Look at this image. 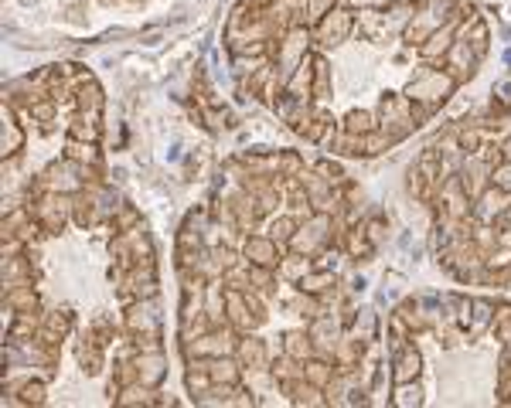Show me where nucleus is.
Returning a JSON list of instances; mask_svg holds the SVG:
<instances>
[{"mask_svg": "<svg viewBox=\"0 0 511 408\" xmlns=\"http://www.w3.org/2000/svg\"><path fill=\"white\" fill-rule=\"evenodd\" d=\"M453 85H457V78L450 72H440V68H419V75L409 82V89H406V96L409 102H419V106H440L443 99L453 92Z\"/></svg>", "mask_w": 511, "mask_h": 408, "instance_id": "1", "label": "nucleus"}, {"mask_svg": "<svg viewBox=\"0 0 511 408\" xmlns=\"http://www.w3.org/2000/svg\"><path fill=\"white\" fill-rule=\"evenodd\" d=\"M477 61H481V51H477L464 35H457V41L450 44V51H447V68H450V75L457 78V82L471 78L474 72H477Z\"/></svg>", "mask_w": 511, "mask_h": 408, "instance_id": "2", "label": "nucleus"}, {"mask_svg": "<svg viewBox=\"0 0 511 408\" xmlns=\"http://www.w3.org/2000/svg\"><path fill=\"white\" fill-rule=\"evenodd\" d=\"M511 204V191H501V187H484L481 194H477V218L481 221H494V218H501V214L508 211Z\"/></svg>", "mask_w": 511, "mask_h": 408, "instance_id": "3", "label": "nucleus"}, {"mask_svg": "<svg viewBox=\"0 0 511 408\" xmlns=\"http://www.w3.org/2000/svg\"><path fill=\"white\" fill-rule=\"evenodd\" d=\"M419 371H423V357H419V350L402 344V347L395 350L392 378H395V381H416V378H419Z\"/></svg>", "mask_w": 511, "mask_h": 408, "instance_id": "4", "label": "nucleus"}, {"mask_svg": "<svg viewBox=\"0 0 511 408\" xmlns=\"http://www.w3.org/2000/svg\"><path fill=\"white\" fill-rule=\"evenodd\" d=\"M453 27L450 24H443V27H436V31H433L430 35V41H426V44H423V55H426V58H436V55H447V51H450V44H453Z\"/></svg>", "mask_w": 511, "mask_h": 408, "instance_id": "5", "label": "nucleus"}, {"mask_svg": "<svg viewBox=\"0 0 511 408\" xmlns=\"http://www.w3.org/2000/svg\"><path fill=\"white\" fill-rule=\"evenodd\" d=\"M246 255L253 259L256 266H270L276 259V242L273 238H249L246 242Z\"/></svg>", "mask_w": 511, "mask_h": 408, "instance_id": "6", "label": "nucleus"}, {"mask_svg": "<svg viewBox=\"0 0 511 408\" xmlns=\"http://www.w3.org/2000/svg\"><path fill=\"white\" fill-rule=\"evenodd\" d=\"M488 323H494V307L488 299H471V333H481Z\"/></svg>", "mask_w": 511, "mask_h": 408, "instance_id": "7", "label": "nucleus"}, {"mask_svg": "<svg viewBox=\"0 0 511 408\" xmlns=\"http://www.w3.org/2000/svg\"><path fill=\"white\" fill-rule=\"evenodd\" d=\"M392 405H399V408H416V405H423V388H419L416 381H399Z\"/></svg>", "mask_w": 511, "mask_h": 408, "instance_id": "8", "label": "nucleus"}, {"mask_svg": "<svg viewBox=\"0 0 511 408\" xmlns=\"http://www.w3.org/2000/svg\"><path fill=\"white\" fill-rule=\"evenodd\" d=\"M348 27H351V14H344V11L320 20V35L324 38H341V35H348Z\"/></svg>", "mask_w": 511, "mask_h": 408, "instance_id": "9", "label": "nucleus"}, {"mask_svg": "<svg viewBox=\"0 0 511 408\" xmlns=\"http://www.w3.org/2000/svg\"><path fill=\"white\" fill-rule=\"evenodd\" d=\"M208 374H212V381H225V385H236V378H239L232 361H212V364H208Z\"/></svg>", "mask_w": 511, "mask_h": 408, "instance_id": "10", "label": "nucleus"}, {"mask_svg": "<svg viewBox=\"0 0 511 408\" xmlns=\"http://www.w3.org/2000/svg\"><path fill=\"white\" fill-rule=\"evenodd\" d=\"M494 102H498V109H511V72L494 82Z\"/></svg>", "mask_w": 511, "mask_h": 408, "instance_id": "11", "label": "nucleus"}, {"mask_svg": "<svg viewBox=\"0 0 511 408\" xmlns=\"http://www.w3.org/2000/svg\"><path fill=\"white\" fill-rule=\"evenodd\" d=\"M372 130H375V123L368 113H351V116H348V133L365 136V133H372Z\"/></svg>", "mask_w": 511, "mask_h": 408, "instance_id": "12", "label": "nucleus"}, {"mask_svg": "<svg viewBox=\"0 0 511 408\" xmlns=\"http://www.w3.org/2000/svg\"><path fill=\"white\" fill-rule=\"evenodd\" d=\"M491 180L494 187H501V191H511V160H501L498 167L491 171Z\"/></svg>", "mask_w": 511, "mask_h": 408, "instance_id": "13", "label": "nucleus"}, {"mask_svg": "<svg viewBox=\"0 0 511 408\" xmlns=\"http://www.w3.org/2000/svg\"><path fill=\"white\" fill-rule=\"evenodd\" d=\"M324 286H335V276L320 272V276H311V279H300V290H307V292H320Z\"/></svg>", "mask_w": 511, "mask_h": 408, "instance_id": "14", "label": "nucleus"}, {"mask_svg": "<svg viewBox=\"0 0 511 408\" xmlns=\"http://www.w3.org/2000/svg\"><path fill=\"white\" fill-rule=\"evenodd\" d=\"M287 354H290V357H303V354H307V337L290 333V337H287Z\"/></svg>", "mask_w": 511, "mask_h": 408, "instance_id": "15", "label": "nucleus"}, {"mask_svg": "<svg viewBox=\"0 0 511 408\" xmlns=\"http://www.w3.org/2000/svg\"><path fill=\"white\" fill-rule=\"evenodd\" d=\"M20 147V130L14 126V119L7 116V147H4V154H18Z\"/></svg>", "mask_w": 511, "mask_h": 408, "instance_id": "16", "label": "nucleus"}, {"mask_svg": "<svg viewBox=\"0 0 511 408\" xmlns=\"http://www.w3.org/2000/svg\"><path fill=\"white\" fill-rule=\"evenodd\" d=\"M290 232H294V221H290V218H283V221H276V225H273V235H270V238H273V242H287V238H290Z\"/></svg>", "mask_w": 511, "mask_h": 408, "instance_id": "17", "label": "nucleus"}, {"mask_svg": "<svg viewBox=\"0 0 511 408\" xmlns=\"http://www.w3.org/2000/svg\"><path fill=\"white\" fill-rule=\"evenodd\" d=\"M307 378H311V385H324L331 378V371L324 368V364H307Z\"/></svg>", "mask_w": 511, "mask_h": 408, "instance_id": "18", "label": "nucleus"}, {"mask_svg": "<svg viewBox=\"0 0 511 408\" xmlns=\"http://www.w3.org/2000/svg\"><path fill=\"white\" fill-rule=\"evenodd\" d=\"M41 398H44V388H41V385H24V402H35V405H38Z\"/></svg>", "mask_w": 511, "mask_h": 408, "instance_id": "19", "label": "nucleus"}, {"mask_svg": "<svg viewBox=\"0 0 511 408\" xmlns=\"http://www.w3.org/2000/svg\"><path fill=\"white\" fill-rule=\"evenodd\" d=\"M501 156H505V160H511V136L505 140V147H501Z\"/></svg>", "mask_w": 511, "mask_h": 408, "instance_id": "20", "label": "nucleus"}]
</instances>
